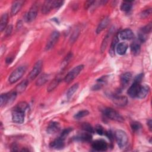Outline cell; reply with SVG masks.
<instances>
[{"label":"cell","mask_w":152,"mask_h":152,"mask_svg":"<svg viewBox=\"0 0 152 152\" xmlns=\"http://www.w3.org/2000/svg\"><path fill=\"white\" fill-rule=\"evenodd\" d=\"M116 142L120 148H124L128 142V137L126 132L122 130L118 129L115 134Z\"/></svg>","instance_id":"1"},{"label":"cell","mask_w":152,"mask_h":152,"mask_svg":"<svg viewBox=\"0 0 152 152\" xmlns=\"http://www.w3.org/2000/svg\"><path fill=\"white\" fill-rule=\"evenodd\" d=\"M103 114L108 118L119 122L124 121V118L115 110L110 107L104 108L103 110Z\"/></svg>","instance_id":"2"},{"label":"cell","mask_w":152,"mask_h":152,"mask_svg":"<svg viewBox=\"0 0 152 152\" xmlns=\"http://www.w3.org/2000/svg\"><path fill=\"white\" fill-rule=\"evenodd\" d=\"M26 70L25 66H20L16 68L10 75L8 81L11 84H13L19 80L24 75Z\"/></svg>","instance_id":"3"},{"label":"cell","mask_w":152,"mask_h":152,"mask_svg":"<svg viewBox=\"0 0 152 152\" xmlns=\"http://www.w3.org/2000/svg\"><path fill=\"white\" fill-rule=\"evenodd\" d=\"M84 65H79L75 67H74L72 69H71L65 76V81L66 83H71L77 75L81 72V71L83 69Z\"/></svg>","instance_id":"4"},{"label":"cell","mask_w":152,"mask_h":152,"mask_svg":"<svg viewBox=\"0 0 152 152\" xmlns=\"http://www.w3.org/2000/svg\"><path fill=\"white\" fill-rule=\"evenodd\" d=\"M59 37V33L58 31H54L53 32H52L48 40V42L45 46V50H49L52 49L54 47V46L56 45V42H58Z\"/></svg>","instance_id":"5"},{"label":"cell","mask_w":152,"mask_h":152,"mask_svg":"<svg viewBox=\"0 0 152 152\" xmlns=\"http://www.w3.org/2000/svg\"><path fill=\"white\" fill-rule=\"evenodd\" d=\"M43 66V62L42 61H38L33 66V69L30 71L28 78L30 80H34L35 78L37 77V76L39 75L40 72H41L42 68Z\"/></svg>","instance_id":"6"},{"label":"cell","mask_w":152,"mask_h":152,"mask_svg":"<svg viewBox=\"0 0 152 152\" xmlns=\"http://www.w3.org/2000/svg\"><path fill=\"white\" fill-rule=\"evenodd\" d=\"M37 11H38V6L37 4H34L32 5V7L30 8V10L28 11V12L25 15V20L26 22H31L33 21L37 15Z\"/></svg>","instance_id":"7"},{"label":"cell","mask_w":152,"mask_h":152,"mask_svg":"<svg viewBox=\"0 0 152 152\" xmlns=\"http://www.w3.org/2000/svg\"><path fill=\"white\" fill-rule=\"evenodd\" d=\"M92 148L98 151H104L107 148V142L103 140H97L92 142Z\"/></svg>","instance_id":"8"},{"label":"cell","mask_w":152,"mask_h":152,"mask_svg":"<svg viewBox=\"0 0 152 152\" xmlns=\"http://www.w3.org/2000/svg\"><path fill=\"white\" fill-rule=\"evenodd\" d=\"M140 87V83L134 80V83L128 88V90L127 91L128 94L131 97H132V98L136 97L137 96Z\"/></svg>","instance_id":"9"},{"label":"cell","mask_w":152,"mask_h":152,"mask_svg":"<svg viewBox=\"0 0 152 152\" xmlns=\"http://www.w3.org/2000/svg\"><path fill=\"white\" fill-rule=\"evenodd\" d=\"M12 119L17 124H23L24 121V113L14 109L12 113Z\"/></svg>","instance_id":"10"},{"label":"cell","mask_w":152,"mask_h":152,"mask_svg":"<svg viewBox=\"0 0 152 152\" xmlns=\"http://www.w3.org/2000/svg\"><path fill=\"white\" fill-rule=\"evenodd\" d=\"M112 99L115 104L119 106H124L128 103L127 97L122 96H113Z\"/></svg>","instance_id":"11"},{"label":"cell","mask_w":152,"mask_h":152,"mask_svg":"<svg viewBox=\"0 0 152 152\" xmlns=\"http://www.w3.org/2000/svg\"><path fill=\"white\" fill-rule=\"evenodd\" d=\"M134 33L129 28H126L119 33V37L122 40H131L134 38Z\"/></svg>","instance_id":"12"},{"label":"cell","mask_w":152,"mask_h":152,"mask_svg":"<svg viewBox=\"0 0 152 152\" xmlns=\"http://www.w3.org/2000/svg\"><path fill=\"white\" fill-rule=\"evenodd\" d=\"M24 1H14L12 5L11 9V14L12 16L15 15L21 10Z\"/></svg>","instance_id":"13"},{"label":"cell","mask_w":152,"mask_h":152,"mask_svg":"<svg viewBox=\"0 0 152 152\" xmlns=\"http://www.w3.org/2000/svg\"><path fill=\"white\" fill-rule=\"evenodd\" d=\"M60 129V125L58 122H50L48 128H47V132L49 134H53L58 132Z\"/></svg>","instance_id":"14"},{"label":"cell","mask_w":152,"mask_h":152,"mask_svg":"<svg viewBox=\"0 0 152 152\" xmlns=\"http://www.w3.org/2000/svg\"><path fill=\"white\" fill-rule=\"evenodd\" d=\"M150 90V88L147 85H143V86H140L138 94H137V97L139 99H144L145 98L147 95L148 93V91Z\"/></svg>","instance_id":"15"},{"label":"cell","mask_w":152,"mask_h":152,"mask_svg":"<svg viewBox=\"0 0 152 152\" xmlns=\"http://www.w3.org/2000/svg\"><path fill=\"white\" fill-rule=\"evenodd\" d=\"M64 146V139L61 138L60 137L58 138L53 141L50 144V147L55 149H61L63 148Z\"/></svg>","instance_id":"16"},{"label":"cell","mask_w":152,"mask_h":152,"mask_svg":"<svg viewBox=\"0 0 152 152\" xmlns=\"http://www.w3.org/2000/svg\"><path fill=\"white\" fill-rule=\"evenodd\" d=\"M132 78V74L130 72H125L121 75V86L123 87H126L130 82Z\"/></svg>","instance_id":"17"},{"label":"cell","mask_w":152,"mask_h":152,"mask_svg":"<svg viewBox=\"0 0 152 152\" xmlns=\"http://www.w3.org/2000/svg\"><path fill=\"white\" fill-rule=\"evenodd\" d=\"M53 8V1H46L44 2L42 8V12L43 14L49 13L52 9Z\"/></svg>","instance_id":"18"},{"label":"cell","mask_w":152,"mask_h":152,"mask_svg":"<svg viewBox=\"0 0 152 152\" xmlns=\"http://www.w3.org/2000/svg\"><path fill=\"white\" fill-rule=\"evenodd\" d=\"M128 49V45L125 42H121L117 45L116 47V52L120 55H123L125 53Z\"/></svg>","instance_id":"19"},{"label":"cell","mask_w":152,"mask_h":152,"mask_svg":"<svg viewBox=\"0 0 152 152\" xmlns=\"http://www.w3.org/2000/svg\"><path fill=\"white\" fill-rule=\"evenodd\" d=\"M109 23V17H105L104 18H103L100 23H99L97 29H96V33L99 34L100 33L101 31H102L108 25Z\"/></svg>","instance_id":"20"},{"label":"cell","mask_w":152,"mask_h":152,"mask_svg":"<svg viewBox=\"0 0 152 152\" xmlns=\"http://www.w3.org/2000/svg\"><path fill=\"white\" fill-rule=\"evenodd\" d=\"M49 79V75L47 74H42L37 80L36 82V84L37 86H40L45 84Z\"/></svg>","instance_id":"21"},{"label":"cell","mask_w":152,"mask_h":152,"mask_svg":"<svg viewBox=\"0 0 152 152\" xmlns=\"http://www.w3.org/2000/svg\"><path fill=\"white\" fill-rule=\"evenodd\" d=\"M8 21V15L7 13L2 15L1 17V22H0V30L2 31L6 28L7 23Z\"/></svg>","instance_id":"22"},{"label":"cell","mask_w":152,"mask_h":152,"mask_svg":"<svg viewBox=\"0 0 152 152\" xmlns=\"http://www.w3.org/2000/svg\"><path fill=\"white\" fill-rule=\"evenodd\" d=\"M131 50L134 55H138L141 50L140 44L137 42H134L131 45Z\"/></svg>","instance_id":"23"},{"label":"cell","mask_w":152,"mask_h":152,"mask_svg":"<svg viewBox=\"0 0 152 152\" xmlns=\"http://www.w3.org/2000/svg\"><path fill=\"white\" fill-rule=\"evenodd\" d=\"M92 138V136L90 133H83L76 136L75 139L82 141H90Z\"/></svg>","instance_id":"24"},{"label":"cell","mask_w":152,"mask_h":152,"mask_svg":"<svg viewBox=\"0 0 152 152\" xmlns=\"http://www.w3.org/2000/svg\"><path fill=\"white\" fill-rule=\"evenodd\" d=\"M119 42V38L118 37L117 35L115 36L114 38L112 40L111 45H110V50H109V53L112 56H113L115 55V48L117 46V43Z\"/></svg>","instance_id":"25"},{"label":"cell","mask_w":152,"mask_h":152,"mask_svg":"<svg viewBox=\"0 0 152 152\" xmlns=\"http://www.w3.org/2000/svg\"><path fill=\"white\" fill-rule=\"evenodd\" d=\"M79 84L78 83H75L74 84H73L68 90L67 93H66V97L68 99H70L71 98V97L72 96V95L75 93V92L77 90L78 88Z\"/></svg>","instance_id":"26"},{"label":"cell","mask_w":152,"mask_h":152,"mask_svg":"<svg viewBox=\"0 0 152 152\" xmlns=\"http://www.w3.org/2000/svg\"><path fill=\"white\" fill-rule=\"evenodd\" d=\"M28 108V105L26 102H21L17 104L14 109L25 113V112L27 110Z\"/></svg>","instance_id":"27"},{"label":"cell","mask_w":152,"mask_h":152,"mask_svg":"<svg viewBox=\"0 0 152 152\" xmlns=\"http://www.w3.org/2000/svg\"><path fill=\"white\" fill-rule=\"evenodd\" d=\"M28 84V81L27 80H24L22 82H21L16 87L15 91L17 93H22L25 90Z\"/></svg>","instance_id":"28"},{"label":"cell","mask_w":152,"mask_h":152,"mask_svg":"<svg viewBox=\"0 0 152 152\" xmlns=\"http://www.w3.org/2000/svg\"><path fill=\"white\" fill-rule=\"evenodd\" d=\"M60 81V80L58 78H55L53 81H52L50 82V83L49 84L48 88H47V90L48 91H51L52 90H53L58 85Z\"/></svg>","instance_id":"29"},{"label":"cell","mask_w":152,"mask_h":152,"mask_svg":"<svg viewBox=\"0 0 152 152\" xmlns=\"http://www.w3.org/2000/svg\"><path fill=\"white\" fill-rule=\"evenodd\" d=\"M132 8V5L130 2L124 1L122 3L121 5V10L124 12L129 11Z\"/></svg>","instance_id":"30"},{"label":"cell","mask_w":152,"mask_h":152,"mask_svg":"<svg viewBox=\"0 0 152 152\" xmlns=\"http://www.w3.org/2000/svg\"><path fill=\"white\" fill-rule=\"evenodd\" d=\"M81 127L83 130H84L85 131H86L87 132H89V133H94V128L88 123H83L81 125Z\"/></svg>","instance_id":"31"},{"label":"cell","mask_w":152,"mask_h":152,"mask_svg":"<svg viewBox=\"0 0 152 152\" xmlns=\"http://www.w3.org/2000/svg\"><path fill=\"white\" fill-rule=\"evenodd\" d=\"M89 114V112L87 110H80L78 112H77L75 115H74V118L79 119L80 118H82L83 117H85L87 116Z\"/></svg>","instance_id":"32"},{"label":"cell","mask_w":152,"mask_h":152,"mask_svg":"<svg viewBox=\"0 0 152 152\" xmlns=\"http://www.w3.org/2000/svg\"><path fill=\"white\" fill-rule=\"evenodd\" d=\"M9 93L2 94L1 96V106H3L8 103Z\"/></svg>","instance_id":"33"},{"label":"cell","mask_w":152,"mask_h":152,"mask_svg":"<svg viewBox=\"0 0 152 152\" xmlns=\"http://www.w3.org/2000/svg\"><path fill=\"white\" fill-rule=\"evenodd\" d=\"M109 33H108L106 36V37H104V39L103 40V42H102V46H101V52H102V53H103L104 51V50H105V49L107 46L108 40H109V38L110 37V34Z\"/></svg>","instance_id":"34"},{"label":"cell","mask_w":152,"mask_h":152,"mask_svg":"<svg viewBox=\"0 0 152 152\" xmlns=\"http://www.w3.org/2000/svg\"><path fill=\"white\" fill-rule=\"evenodd\" d=\"M131 127L132 131H137L142 128V126H141V125L140 122L135 121V122H133L131 124Z\"/></svg>","instance_id":"35"},{"label":"cell","mask_w":152,"mask_h":152,"mask_svg":"<svg viewBox=\"0 0 152 152\" xmlns=\"http://www.w3.org/2000/svg\"><path fill=\"white\" fill-rule=\"evenodd\" d=\"M151 23H150L147 26H145L141 29L140 33L145 35L146 34L149 33L151 31Z\"/></svg>","instance_id":"36"},{"label":"cell","mask_w":152,"mask_h":152,"mask_svg":"<svg viewBox=\"0 0 152 152\" xmlns=\"http://www.w3.org/2000/svg\"><path fill=\"white\" fill-rule=\"evenodd\" d=\"M95 131L99 135H102L105 133V131H104L103 128L100 125H97L95 126Z\"/></svg>","instance_id":"37"},{"label":"cell","mask_w":152,"mask_h":152,"mask_svg":"<svg viewBox=\"0 0 152 152\" xmlns=\"http://www.w3.org/2000/svg\"><path fill=\"white\" fill-rule=\"evenodd\" d=\"M79 33H80V31L78 29L75 30V31L73 32V33L72 34L71 38H70V41L71 42H74L77 39V38L78 37V36L79 34Z\"/></svg>","instance_id":"38"},{"label":"cell","mask_w":152,"mask_h":152,"mask_svg":"<svg viewBox=\"0 0 152 152\" xmlns=\"http://www.w3.org/2000/svg\"><path fill=\"white\" fill-rule=\"evenodd\" d=\"M71 131H72V129H71V128H67V129H64V130L63 131V132H62V134H61L60 137L65 140V137L69 134V133Z\"/></svg>","instance_id":"39"},{"label":"cell","mask_w":152,"mask_h":152,"mask_svg":"<svg viewBox=\"0 0 152 152\" xmlns=\"http://www.w3.org/2000/svg\"><path fill=\"white\" fill-rule=\"evenodd\" d=\"M150 14H151V9H148V10H146L141 12V17L142 18H145V17H147L148 15H150Z\"/></svg>","instance_id":"40"},{"label":"cell","mask_w":152,"mask_h":152,"mask_svg":"<svg viewBox=\"0 0 152 152\" xmlns=\"http://www.w3.org/2000/svg\"><path fill=\"white\" fill-rule=\"evenodd\" d=\"M12 30V27L11 25H10L9 26H8V27L6 28V32H5V34L7 36H8L11 34V31Z\"/></svg>","instance_id":"41"},{"label":"cell","mask_w":152,"mask_h":152,"mask_svg":"<svg viewBox=\"0 0 152 152\" xmlns=\"http://www.w3.org/2000/svg\"><path fill=\"white\" fill-rule=\"evenodd\" d=\"M95 1H88L85 2V8H88L89 7H90Z\"/></svg>","instance_id":"42"},{"label":"cell","mask_w":152,"mask_h":152,"mask_svg":"<svg viewBox=\"0 0 152 152\" xmlns=\"http://www.w3.org/2000/svg\"><path fill=\"white\" fill-rule=\"evenodd\" d=\"M151 119H150V120H148V121L147 122V125H148V127H149V129H150V130H151Z\"/></svg>","instance_id":"43"}]
</instances>
